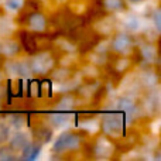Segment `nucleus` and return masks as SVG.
Masks as SVG:
<instances>
[]
</instances>
